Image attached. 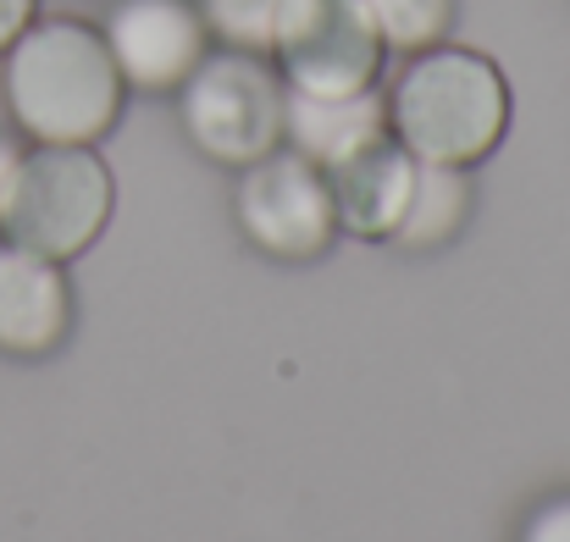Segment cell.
<instances>
[{"label": "cell", "mask_w": 570, "mask_h": 542, "mask_svg": "<svg viewBox=\"0 0 570 542\" xmlns=\"http://www.w3.org/2000/svg\"><path fill=\"white\" fill-rule=\"evenodd\" d=\"M122 89L106 33L78 17L28 22L6 50V106L33 145H100Z\"/></svg>", "instance_id": "obj_1"}, {"label": "cell", "mask_w": 570, "mask_h": 542, "mask_svg": "<svg viewBox=\"0 0 570 542\" xmlns=\"http://www.w3.org/2000/svg\"><path fill=\"white\" fill-rule=\"evenodd\" d=\"M387 128L415 161L476 167L499 150L510 128V83L482 50H415L393 83Z\"/></svg>", "instance_id": "obj_2"}, {"label": "cell", "mask_w": 570, "mask_h": 542, "mask_svg": "<svg viewBox=\"0 0 570 542\" xmlns=\"http://www.w3.org/2000/svg\"><path fill=\"white\" fill-rule=\"evenodd\" d=\"M117 183L95 145H39L17 161L0 210L6 244H22L50 260L83 255L111 221Z\"/></svg>", "instance_id": "obj_3"}, {"label": "cell", "mask_w": 570, "mask_h": 542, "mask_svg": "<svg viewBox=\"0 0 570 542\" xmlns=\"http://www.w3.org/2000/svg\"><path fill=\"white\" fill-rule=\"evenodd\" d=\"M184 134L199 156L222 167H249L283 145V95L288 83L255 50H205L178 83Z\"/></svg>", "instance_id": "obj_4"}, {"label": "cell", "mask_w": 570, "mask_h": 542, "mask_svg": "<svg viewBox=\"0 0 570 542\" xmlns=\"http://www.w3.org/2000/svg\"><path fill=\"white\" fill-rule=\"evenodd\" d=\"M382 33L366 0H288L272 33L277 78L299 95H361L382 72Z\"/></svg>", "instance_id": "obj_5"}, {"label": "cell", "mask_w": 570, "mask_h": 542, "mask_svg": "<svg viewBox=\"0 0 570 542\" xmlns=\"http://www.w3.org/2000/svg\"><path fill=\"white\" fill-rule=\"evenodd\" d=\"M233 210H238L244 238L272 260H316L338 238L327 178L299 150H272L249 161L238 178Z\"/></svg>", "instance_id": "obj_6"}, {"label": "cell", "mask_w": 570, "mask_h": 542, "mask_svg": "<svg viewBox=\"0 0 570 542\" xmlns=\"http://www.w3.org/2000/svg\"><path fill=\"white\" fill-rule=\"evenodd\" d=\"M106 45L128 89H178L205 56V17L189 0H117L106 17Z\"/></svg>", "instance_id": "obj_7"}, {"label": "cell", "mask_w": 570, "mask_h": 542, "mask_svg": "<svg viewBox=\"0 0 570 542\" xmlns=\"http://www.w3.org/2000/svg\"><path fill=\"white\" fill-rule=\"evenodd\" d=\"M327 194H333V216H338V233L350 238H393L404 210H410V188H415V156L393 139L377 134L366 139L361 150H350L344 161L322 167Z\"/></svg>", "instance_id": "obj_8"}, {"label": "cell", "mask_w": 570, "mask_h": 542, "mask_svg": "<svg viewBox=\"0 0 570 542\" xmlns=\"http://www.w3.org/2000/svg\"><path fill=\"white\" fill-rule=\"evenodd\" d=\"M72 327V283L61 260L0 244V355H50Z\"/></svg>", "instance_id": "obj_9"}, {"label": "cell", "mask_w": 570, "mask_h": 542, "mask_svg": "<svg viewBox=\"0 0 570 542\" xmlns=\"http://www.w3.org/2000/svg\"><path fill=\"white\" fill-rule=\"evenodd\" d=\"M377 134H387V100L377 83L361 95H283V139L311 167H333Z\"/></svg>", "instance_id": "obj_10"}, {"label": "cell", "mask_w": 570, "mask_h": 542, "mask_svg": "<svg viewBox=\"0 0 570 542\" xmlns=\"http://www.w3.org/2000/svg\"><path fill=\"white\" fill-rule=\"evenodd\" d=\"M471 210V178L465 167H443V161H415V188H410V210L393 233V244L404 249H438L465 227Z\"/></svg>", "instance_id": "obj_11"}, {"label": "cell", "mask_w": 570, "mask_h": 542, "mask_svg": "<svg viewBox=\"0 0 570 542\" xmlns=\"http://www.w3.org/2000/svg\"><path fill=\"white\" fill-rule=\"evenodd\" d=\"M366 11H372V22H377L387 50L415 56V50L443 45L449 17H454V0H366Z\"/></svg>", "instance_id": "obj_12"}, {"label": "cell", "mask_w": 570, "mask_h": 542, "mask_svg": "<svg viewBox=\"0 0 570 542\" xmlns=\"http://www.w3.org/2000/svg\"><path fill=\"white\" fill-rule=\"evenodd\" d=\"M283 6H288V0H199V17H205V28H210L227 50H255V56H266Z\"/></svg>", "instance_id": "obj_13"}, {"label": "cell", "mask_w": 570, "mask_h": 542, "mask_svg": "<svg viewBox=\"0 0 570 542\" xmlns=\"http://www.w3.org/2000/svg\"><path fill=\"white\" fill-rule=\"evenodd\" d=\"M515 542H570V493L566 499H549L543 510H532Z\"/></svg>", "instance_id": "obj_14"}, {"label": "cell", "mask_w": 570, "mask_h": 542, "mask_svg": "<svg viewBox=\"0 0 570 542\" xmlns=\"http://www.w3.org/2000/svg\"><path fill=\"white\" fill-rule=\"evenodd\" d=\"M33 22V0H0V56L11 50V39Z\"/></svg>", "instance_id": "obj_15"}, {"label": "cell", "mask_w": 570, "mask_h": 542, "mask_svg": "<svg viewBox=\"0 0 570 542\" xmlns=\"http://www.w3.org/2000/svg\"><path fill=\"white\" fill-rule=\"evenodd\" d=\"M17 161H22V150H17L11 139H0V210H6V194H11V173H17Z\"/></svg>", "instance_id": "obj_16"}]
</instances>
